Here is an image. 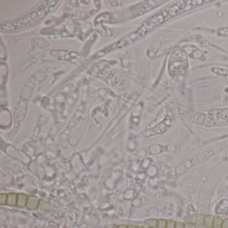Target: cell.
I'll use <instances>...</instances> for the list:
<instances>
[{"label":"cell","mask_w":228,"mask_h":228,"mask_svg":"<svg viewBox=\"0 0 228 228\" xmlns=\"http://www.w3.org/2000/svg\"><path fill=\"white\" fill-rule=\"evenodd\" d=\"M58 1H46L38 9L16 20L1 24V30L4 32H13L25 30L40 22L54 9Z\"/></svg>","instance_id":"6da1fadb"},{"label":"cell","mask_w":228,"mask_h":228,"mask_svg":"<svg viewBox=\"0 0 228 228\" xmlns=\"http://www.w3.org/2000/svg\"><path fill=\"white\" fill-rule=\"evenodd\" d=\"M40 199L36 195H28L26 208L30 210H35L39 208Z\"/></svg>","instance_id":"7a4b0ae2"},{"label":"cell","mask_w":228,"mask_h":228,"mask_svg":"<svg viewBox=\"0 0 228 228\" xmlns=\"http://www.w3.org/2000/svg\"><path fill=\"white\" fill-rule=\"evenodd\" d=\"M28 195L25 193H18V202H17V206L19 207H26L27 202Z\"/></svg>","instance_id":"3957f363"},{"label":"cell","mask_w":228,"mask_h":228,"mask_svg":"<svg viewBox=\"0 0 228 228\" xmlns=\"http://www.w3.org/2000/svg\"><path fill=\"white\" fill-rule=\"evenodd\" d=\"M18 193H11L7 194V205L9 206H16L18 202Z\"/></svg>","instance_id":"277c9868"},{"label":"cell","mask_w":228,"mask_h":228,"mask_svg":"<svg viewBox=\"0 0 228 228\" xmlns=\"http://www.w3.org/2000/svg\"><path fill=\"white\" fill-rule=\"evenodd\" d=\"M213 219L214 217L212 215H206L204 219V224L203 226L207 228H212L213 223Z\"/></svg>","instance_id":"5b68a950"},{"label":"cell","mask_w":228,"mask_h":228,"mask_svg":"<svg viewBox=\"0 0 228 228\" xmlns=\"http://www.w3.org/2000/svg\"><path fill=\"white\" fill-rule=\"evenodd\" d=\"M224 219L219 217H214L212 228H221Z\"/></svg>","instance_id":"8992f818"},{"label":"cell","mask_w":228,"mask_h":228,"mask_svg":"<svg viewBox=\"0 0 228 228\" xmlns=\"http://www.w3.org/2000/svg\"><path fill=\"white\" fill-rule=\"evenodd\" d=\"M205 217V215H202V214L197 215V219H196V222H195V225L197 226H203Z\"/></svg>","instance_id":"52a82bcc"},{"label":"cell","mask_w":228,"mask_h":228,"mask_svg":"<svg viewBox=\"0 0 228 228\" xmlns=\"http://www.w3.org/2000/svg\"><path fill=\"white\" fill-rule=\"evenodd\" d=\"M145 223L148 227L154 228V227H157V219H147V220L145 221Z\"/></svg>","instance_id":"ba28073f"},{"label":"cell","mask_w":228,"mask_h":228,"mask_svg":"<svg viewBox=\"0 0 228 228\" xmlns=\"http://www.w3.org/2000/svg\"><path fill=\"white\" fill-rule=\"evenodd\" d=\"M167 221L163 219H159L157 220L156 228H166L167 227Z\"/></svg>","instance_id":"9c48e42d"},{"label":"cell","mask_w":228,"mask_h":228,"mask_svg":"<svg viewBox=\"0 0 228 228\" xmlns=\"http://www.w3.org/2000/svg\"><path fill=\"white\" fill-rule=\"evenodd\" d=\"M39 208H40L41 210H49L50 209V205L48 203L40 200V203Z\"/></svg>","instance_id":"30bf717a"},{"label":"cell","mask_w":228,"mask_h":228,"mask_svg":"<svg viewBox=\"0 0 228 228\" xmlns=\"http://www.w3.org/2000/svg\"><path fill=\"white\" fill-rule=\"evenodd\" d=\"M7 194L1 193L0 195V204L2 205H7Z\"/></svg>","instance_id":"8fae6325"},{"label":"cell","mask_w":228,"mask_h":228,"mask_svg":"<svg viewBox=\"0 0 228 228\" xmlns=\"http://www.w3.org/2000/svg\"><path fill=\"white\" fill-rule=\"evenodd\" d=\"M196 219H197L196 215H189V219H187V220L188 222H189V223L195 224Z\"/></svg>","instance_id":"7c38bea8"},{"label":"cell","mask_w":228,"mask_h":228,"mask_svg":"<svg viewBox=\"0 0 228 228\" xmlns=\"http://www.w3.org/2000/svg\"><path fill=\"white\" fill-rule=\"evenodd\" d=\"M175 225H176L175 221H174L173 220H169L167 221V227H166V228H175Z\"/></svg>","instance_id":"4fadbf2b"},{"label":"cell","mask_w":228,"mask_h":228,"mask_svg":"<svg viewBox=\"0 0 228 228\" xmlns=\"http://www.w3.org/2000/svg\"><path fill=\"white\" fill-rule=\"evenodd\" d=\"M185 228H197V226L195 224L187 222V223L185 224Z\"/></svg>","instance_id":"5bb4252c"},{"label":"cell","mask_w":228,"mask_h":228,"mask_svg":"<svg viewBox=\"0 0 228 228\" xmlns=\"http://www.w3.org/2000/svg\"><path fill=\"white\" fill-rule=\"evenodd\" d=\"M175 228H185V224L181 222H176L175 227Z\"/></svg>","instance_id":"9a60e30c"},{"label":"cell","mask_w":228,"mask_h":228,"mask_svg":"<svg viewBox=\"0 0 228 228\" xmlns=\"http://www.w3.org/2000/svg\"><path fill=\"white\" fill-rule=\"evenodd\" d=\"M221 228H228V219H224Z\"/></svg>","instance_id":"2e32d148"},{"label":"cell","mask_w":228,"mask_h":228,"mask_svg":"<svg viewBox=\"0 0 228 228\" xmlns=\"http://www.w3.org/2000/svg\"><path fill=\"white\" fill-rule=\"evenodd\" d=\"M105 228H118V226L116 224H107L105 226Z\"/></svg>","instance_id":"e0dca14e"},{"label":"cell","mask_w":228,"mask_h":228,"mask_svg":"<svg viewBox=\"0 0 228 228\" xmlns=\"http://www.w3.org/2000/svg\"><path fill=\"white\" fill-rule=\"evenodd\" d=\"M118 228H128V226L125 224H120L118 226Z\"/></svg>","instance_id":"ac0fdd59"},{"label":"cell","mask_w":228,"mask_h":228,"mask_svg":"<svg viewBox=\"0 0 228 228\" xmlns=\"http://www.w3.org/2000/svg\"><path fill=\"white\" fill-rule=\"evenodd\" d=\"M128 228H137V226H133V225H131V226H128Z\"/></svg>","instance_id":"d6986e66"},{"label":"cell","mask_w":228,"mask_h":228,"mask_svg":"<svg viewBox=\"0 0 228 228\" xmlns=\"http://www.w3.org/2000/svg\"><path fill=\"white\" fill-rule=\"evenodd\" d=\"M197 228H207L204 226H197Z\"/></svg>","instance_id":"ffe728a7"},{"label":"cell","mask_w":228,"mask_h":228,"mask_svg":"<svg viewBox=\"0 0 228 228\" xmlns=\"http://www.w3.org/2000/svg\"><path fill=\"white\" fill-rule=\"evenodd\" d=\"M137 228H145L143 226H137Z\"/></svg>","instance_id":"44dd1931"},{"label":"cell","mask_w":228,"mask_h":228,"mask_svg":"<svg viewBox=\"0 0 228 228\" xmlns=\"http://www.w3.org/2000/svg\"><path fill=\"white\" fill-rule=\"evenodd\" d=\"M147 228H154V227H148Z\"/></svg>","instance_id":"7402d4cb"}]
</instances>
